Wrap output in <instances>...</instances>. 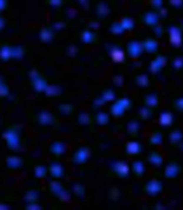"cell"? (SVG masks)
Listing matches in <instances>:
<instances>
[{"label":"cell","mask_w":183,"mask_h":210,"mask_svg":"<svg viewBox=\"0 0 183 210\" xmlns=\"http://www.w3.org/2000/svg\"><path fill=\"white\" fill-rule=\"evenodd\" d=\"M23 56V50L21 47H12V57H15V58H21Z\"/></svg>","instance_id":"obj_4"},{"label":"cell","mask_w":183,"mask_h":210,"mask_svg":"<svg viewBox=\"0 0 183 210\" xmlns=\"http://www.w3.org/2000/svg\"><path fill=\"white\" fill-rule=\"evenodd\" d=\"M0 209H6V206H0Z\"/></svg>","instance_id":"obj_10"},{"label":"cell","mask_w":183,"mask_h":210,"mask_svg":"<svg viewBox=\"0 0 183 210\" xmlns=\"http://www.w3.org/2000/svg\"><path fill=\"white\" fill-rule=\"evenodd\" d=\"M45 173V169L43 167H37L36 168V175L38 176V177H42V176L44 175Z\"/></svg>","instance_id":"obj_6"},{"label":"cell","mask_w":183,"mask_h":210,"mask_svg":"<svg viewBox=\"0 0 183 210\" xmlns=\"http://www.w3.org/2000/svg\"><path fill=\"white\" fill-rule=\"evenodd\" d=\"M36 193L35 192H28V193H27V194H26V199H27V201H34V199H36Z\"/></svg>","instance_id":"obj_7"},{"label":"cell","mask_w":183,"mask_h":210,"mask_svg":"<svg viewBox=\"0 0 183 210\" xmlns=\"http://www.w3.org/2000/svg\"><path fill=\"white\" fill-rule=\"evenodd\" d=\"M4 24H6L4 19H3L2 17H0V29H2L3 27H4Z\"/></svg>","instance_id":"obj_9"},{"label":"cell","mask_w":183,"mask_h":210,"mask_svg":"<svg viewBox=\"0 0 183 210\" xmlns=\"http://www.w3.org/2000/svg\"><path fill=\"white\" fill-rule=\"evenodd\" d=\"M6 8V0H0V11Z\"/></svg>","instance_id":"obj_8"},{"label":"cell","mask_w":183,"mask_h":210,"mask_svg":"<svg viewBox=\"0 0 183 210\" xmlns=\"http://www.w3.org/2000/svg\"><path fill=\"white\" fill-rule=\"evenodd\" d=\"M9 93V90L6 87V85L3 83V80L0 78V96H6Z\"/></svg>","instance_id":"obj_5"},{"label":"cell","mask_w":183,"mask_h":210,"mask_svg":"<svg viewBox=\"0 0 183 210\" xmlns=\"http://www.w3.org/2000/svg\"><path fill=\"white\" fill-rule=\"evenodd\" d=\"M0 57L3 60H8L12 57V47H2L0 49Z\"/></svg>","instance_id":"obj_3"},{"label":"cell","mask_w":183,"mask_h":210,"mask_svg":"<svg viewBox=\"0 0 183 210\" xmlns=\"http://www.w3.org/2000/svg\"><path fill=\"white\" fill-rule=\"evenodd\" d=\"M6 163H8V166L11 168H19L22 165V160L19 156H10L8 157Z\"/></svg>","instance_id":"obj_2"},{"label":"cell","mask_w":183,"mask_h":210,"mask_svg":"<svg viewBox=\"0 0 183 210\" xmlns=\"http://www.w3.org/2000/svg\"><path fill=\"white\" fill-rule=\"evenodd\" d=\"M3 137L6 140L8 144H9L10 148L12 149H17L19 145V135L14 130V129H8L4 134H3Z\"/></svg>","instance_id":"obj_1"}]
</instances>
